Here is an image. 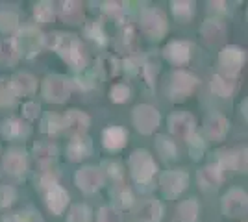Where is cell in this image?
<instances>
[{
	"mask_svg": "<svg viewBox=\"0 0 248 222\" xmlns=\"http://www.w3.org/2000/svg\"><path fill=\"white\" fill-rule=\"evenodd\" d=\"M60 17L63 22H69V24H78L83 21V8L80 2H62L60 4Z\"/></svg>",
	"mask_w": 248,
	"mask_h": 222,
	"instance_id": "29",
	"label": "cell"
},
{
	"mask_svg": "<svg viewBox=\"0 0 248 222\" xmlns=\"http://www.w3.org/2000/svg\"><path fill=\"white\" fill-rule=\"evenodd\" d=\"M124 69H126V73L130 74V76H135L141 71V63H139L137 58H126L124 59Z\"/></svg>",
	"mask_w": 248,
	"mask_h": 222,
	"instance_id": "50",
	"label": "cell"
},
{
	"mask_svg": "<svg viewBox=\"0 0 248 222\" xmlns=\"http://www.w3.org/2000/svg\"><path fill=\"white\" fill-rule=\"evenodd\" d=\"M237 89V80L232 78V76H224V74H215L211 78V91L215 95L222 96V98H228L235 93Z\"/></svg>",
	"mask_w": 248,
	"mask_h": 222,
	"instance_id": "28",
	"label": "cell"
},
{
	"mask_svg": "<svg viewBox=\"0 0 248 222\" xmlns=\"http://www.w3.org/2000/svg\"><path fill=\"white\" fill-rule=\"evenodd\" d=\"M189 152H191V158L198 161L200 158H204V152H206V143L202 141L200 135H193L189 141Z\"/></svg>",
	"mask_w": 248,
	"mask_h": 222,
	"instance_id": "45",
	"label": "cell"
},
{
	"mask_svg": "<svg viewBox=\"0 0 248 222\" xmlns=\"http://www.w3.org/2000/svg\"><path fill=\"white\" fill-rule=\"evenodd\" d=\"M170 10H172L176 21L189 22L193 19V13H195V4L191 0H174L170 4Z\"/></svg>",
	"mask_w": 248,
	"mask_h": 222,
	"instance_id": "30",
	"label": "cell"
},
{
	"mask_svg": "<svg viewBox=\"0 0 248 222\" xmlns=\"http://www.w3.org/2000/svg\"><path fill=\"white\" fill-rule=\"evenodd\" d=\"M0 132L6 139H11V141H19V139H24L30 135V126L28 122H24L21 118H6L0 126Z\"/></svg>",
	"mask_w": 248,
	"mask_h": 222,
	"instance_id": "22",
	"label": "cell"
},
{
	"mask_svg": "<svg viewBox=\"0 0 248 222\" xmlns=\"http://www.w3.org/2000/svg\"><path fill=\"white\" fill-rule=\"evenodd\" d=\"M245 63H247V52L241 46L230 44V46H224L218 54V65H220L224 76L235 78Z\"/></svg>",
	"mask_w": 248,
	"mask_h": 222,
	"instance_id": "6",
	"label": "cell"
},
{
	"mask_svg": "<svg viewBox=\"0 0 248 222\" xmlns=\"http://www.w3.org/2000/svg\"><path fill=\"white\" fill-rule=\"evenodd\" d=\"M102 11L106 13V15H108V17L115 19V21L124 22L126 8H124V4H121V2H104V4H102Z\"/></svg>",
	"mask_w": 248,
	"mask_h": 222,
	"instance_id": "42",
	"label": "cell"
},
{
	"mask_svg": "<svg viewBox=\"0 0 248 222\" xmlns=\"http://www.w3.org/2000/svg\"><path fill=\"white\" fill-rule=\"evenodd\" d=\"M217 163L222 170H235L247 172V148H233V150H220L217 152Z\"/></svg>",
	"mask_w": 248,
	"mask_h": 222,
	"instance_id": "12",
	"label": "cell"
},
{
	"mask_svg": "<svg viewBox=\"0 0 248 222\" xmlns=\"http://www.w3.org/2000/svg\"><path fill=\"white\" fill-rule=\"evenodd\" d=\"M85 37H89L96 44H106L108 43V37H106V32H104V26L100 21L85 24Z\"/></svg>",
	"mask_w": 248,
	"mask_h": 222,
	"instance_id": "37",
	"label": "cell"
},
{
	"mask_svg": "<svg viewBox=\"0 0 248 222\" xmlns=\"http://www.w3.org/2000/svg\"><path fill=\"white\" fill-rule=\"evenodd\" d=\"M96 222H121V213L117 211L115 207L106 206V207H102V209L98 211Z\"/></svg>",
	"mask_w": 248,
	"mask_h": 222,
	"instance_id": "47",
	"label": "cell"
},
{
	"mask_svg": "<svg viewBox=\"0 0 248 222\" xmlns=\"http://www.w3.org/2000/svg\"><path fill=\"white\" fill-rule=\"evenodd\" d=\"M130 96H132V91H130V87L126 84H115L111 87V91H109V98H111V102H115V104L128 102Z\"/></svg>",
	"mask_w": 248,
	"mask_h": 222,
	"instance_id": "43",
	"label": "cell"
},
{
	"mask_svg": "<svg viewBox=\"0 0 248 222\" xmlns=\"http://www.w3.org/2000/svg\"><path fill=\"white\" fill-rule=\"evenodd\" d=\"M41 113V107L37 102H26L24 106H22V115L26 117L28 120H33V118H37Z\"/></svg>",
	"mask_w": 248,
	"mask_h": 222,
	"instance_id": "49",
	"label": "cell"
},
{
	"mask_svg": "<svg viewBox=\"0 0 248 222\" xmlns=\"http://www.w3.org/2000/svg\"><path fill=\"white\" fill-rule=\"evenodd\" d=\"M10 85L13 89V93L19 96H26V95H33L35 93V87H37V82L35 78L28 73H17L13 78L10 80Z\"/></svg>",
	"mask_w": 248,
	"mask_h": 222,
	"instance_id": "25",
	"label": "cell"
},
{
	"mask_svg": "<svg viewBox=\"0 0 248 222\" xmlns=\"http://www.w3.org/2000/svg\"><path fill=\"white\" fill-rule=\"evenodd\" d=\"M41 192L45 194L48 209L54 215H62L65 211V207L69 206V192L63 189L62 185H58V183H52L48 187H45V189H41Z\"/></svg>",
	"mask_w": 248,
	"mask_h": 222,
	"instance_id": "15",
	"label": "cell"
},
{
	"mask_svg": "<svg viewBox=\"0 0 248 222\" xmlns=\"http://www.w3.org/2000/svg\"><path fill=\"white\" fill-rule=\"evenodd\" d=\"M2 222H31V221L28 219V215H24V213H15V215L4 217Z\"/></svg>",
	"mask_w": 248,
	"mask_h": 222,
	"instance_id": "51",
	"label": "cell"
},
{
	"mask_svg": "<svg viewBox=\"0 0 248 222\" xmlns=\"http://www.w3.org/2000/svg\"><path fill=\"white\" fill-rule=\"evenodd\" d=\"M74 181L83 192H96L104 185V174L96 167H83L76 172Z\"/></svg>",
	"mask_w": 248,
	"mask_h": 222,
	"instance_id": "13",
	"label": "cell"
},
{
	"mask_svg": "<svg viewBox=\"0 0 248 222\" xmlns=\"http://www.w3.org/2000/svg\"><path fill=\"white\" fill-rule=\"evenodd\" d=\"M63 124H65V130L73 137H80V135H85L87 128L91 124V118H89V115H85L83 111L71 109V111H67L63 115Z\"/></svg>",
	"mask_w": 248,
	"mask_h": 222,
	"instance_id": "16",
	"label": "cell"
},
{
	"mask_svg": "<svg viewBox=\"0 0 248 222\" xmlns=\"http://www.w3.org/2000/svg\"><path fill=\"white\" fill-rule=\"evenodd\" d=\"M247 207H248V196L243 189H230L222 196V213L226 217H232V219H237V217H243L247 215Z\"/></svg>",
	"mask_w": 248,
	"mask_h": 222,
	"instance_id": "11",
	"label": "cell"
},
{
	"mask_svg": "<svg viewBox=\"0 0 248 222\" xmlns=\"http://www.w3.org/2000/svg\"><path fill=\"white\" fill-rule=\"evenodd\" d=\"M15 98H17V95L13 93L10 82L2 78L0 80V106H11L15 102Z\"/></svg>",
	"mask_w": 248,
	"mask_h": 222,
	"instance_id": "44",
	"label": "cell"
},
{
	"mask_svg": "<svg viewBox=\"0 0 248 222\" xmlns=\"http://www.w3.org/2000/svg\"><path fill=\"white\" fill-rule=\"evenodd\" d=\"M54 15H56V11H54V6H52L50 2H39L33 8V17H35V21L41 22V24L52 22Z\"/></svg>",
	"mask_w": 248,
	"mask_h": 222,
	"instance_id": "39",
	"label": "cell"
},
{
	"mask_svg": "<svg viewBox=\"0 0 248 222\" xmlns=\"http://www.w3.org/2000/svg\"><path fill=\"white\" fill-rule=\"evenodd\" d=\"M141 71H143V74H145L146 84L152 87V85H154L155 76H157V73H159V63H157V59L152 58V56L145 58V61L141 63Z\"/></svg>",
	"mask_w": 248,
	"mask_h": 222,
	"instance_id": "40",
	"label": "cell"
},
{
	"mask_svg": "<svg viewBox=\"0 0 248 222\" xmlns=\"http://www.w3.org/2000/svg\"><path fill=\"white\" fill-rule=\"evenodd\" d=\"M19 28V15L11 10L0 11V32L11 33Z\"/></svg>",
	"mask_w": 248,
	"mask_h": 222,
	"instance_id": "35",
	"label": "cell"
},
{
	"mask_svg": "<svg viewBox=\"0 0 248 222\" xmlns=\"http://www.w3.org/2000/svg\"><path fill=\"white\" fill-rule=\"evenodd\" d=\"M104 167L108 169V174L111 176V180H115V181L123 180L124 172H123L121 163H117V161H106V163H104Z\"/></svg>",
	"mask_w": 248,
	"mask_h": 222,
	"instance_id": "48",
	"label": "cell"
},
{
	"mask_svg": "<svg viewBox=\"0 0 248 222\" xmlns=\"http://www.w3.org/2000/svg\"><path fill=\"white\" fill-rule=\"evenodd\" d=\"M159 185H161V191L165 192V196L176 198V196H180L187 189L189 176L184 170H167L159 178Z\"/></svg>",
	"mask_w": 248,
	"mask_h": 222,
	"instance_id": "10",
	"label": "cell"
},
{
	"mask_svg": "<svg viewBox=\"0 0 248 222\" xmlns=\"http://www.w3.org/2000/svg\"><path fill=\"white\" fill-rule=\"evenodd\" d=\"M132 120H134V126L137 128V132H141L143 135H150L157 130L159 122H161V117L154 106L141 104L134 109Z\"/></svg>",
	"mask_w": 248,
	"mask_h": 222,
	"instance_id": "8",
	"label": "cell"
},
{
	"mask_svg": "<svg viewBox=\"0 0 248 222\" xmlns=\"http://www.w3.org/2000/svg\"><path fill=\"white\" fill-rule=\"evenodd\" d=\"M33 156H35V161L41 169L48 170V167L58 158V148L52 143H39L33 147Z\"/></svg>",
	"mask_w": 248,
	"mask_h": 222,
	"instance_id": "27",
	"label": "cell"
},
{
	"mask_svg": "<svg viewBox=\"0 0 248 222\" xmlns=\"http://www.w3.org/2000/svg\"><path fill=\"white\" fill-rule=\"evenodd\" d=\"M93 213L89 209V206L85 204H76L71 207V211L67 215V222H91Z\"/></svg>",
	"mask_w": 248,
	"mask_h": 222,
	"instance_id": "38",
	"label": "cell"
},
{
	"mask_svg": "<svg viewBox=\"0 0 248 222\" xmlns=\"http://www.w3.org/2000/svg\"><path fill=\"white\" fill-rule=\"evenodd\" d=\"M98 71L102 73L104 78H113L119 74V61L111 56H104L98 59Z\"/></svg>",
	"mask_w": 248,
	"mask_h": 222,
	"instance_id": "41",
	"label": "cell"
},
{
	"mask_svg": "<svg viewBox=\"0 0 248 222\" xmlns=\"http://www.w3.org/2000/svg\"><path fill=\"white\" fill-rule=\"evenodd\" d=\"M228 128H230V122L226 117L220 113H211L204 122V132L211 141H222L226 137Z\"/></svg>",
	"mask_w": 248,
	"mask_h": 222,
	"instance_id": "18",
	"label": "cell"
},
{
	"mask_svg": "<svg viewBox=\"0 0 248 222\" xmlns=\"http://www.w3.org/2000/svg\"><path fill=\"white\" fill-rule=\"evenodd\" d=\"M128 132L121 126H109L102 132V145L109 152H119L126 147Z\"/></svg>",
	"mask_w": 248,
	"mask_h": 222,
	"instance_id": "19",
	"label": "cell"
},
{
	"mask_svg": "<svg viewBox=\"0 0 248 222\" xmlns=\"http://www.w3.org/2000/svg\"><path fill=\"white\" fill-rule=\"evenodd\" d=\"M43 37L45 35L35 26H26V28H22L21 32H19V35L13 41H15V46H17V52L26 56V58H33L45 46L43 44Z\"/></svg>",
	"mask_w": 248,
	"mask_h": 222,
	"instance_id": "7",
	"label": "cell"
},
{
	"mask_svg": "<svg viewBox=\"0 0 248 222\" xmlns=\"http://www.w3.org/2000/svg\"><path fill=\"white\" fill-rule=\"evenodd\" d=\"M43 96L46 102L63 104L71 96V82L63 76H58V74L46 76L43 82Z\"/></svg>",
	"mask_w": 248,
	"mask_h": 222,
	"instance_id": "5",
	"label": "cell"
},
{
	"mask_svg": "<svg viewBox=\"0 0 248 222\" xmlns=\"http://www.w3.org/2000/svg\"><path fill=\"white\" fill-rule=\"evenodd\" d=\"M17 200V191L11 185H0V207H10Z\"/></svg>",
	"mask_w": 248,
	"mask_h": 222,
	"instance_id": "46",
	"label": "cell"
},
{
	"mask_svg": "<svg viewBox=\"0 0 248 222\" xmlns=\"http://www.w3.org/2000/svg\"><path fill=\"white\" fill-rule=\"evenodd\" d=\"M19 58V52H17V46H15V41L13 39H6V41L0 43V61L6 65H13Z\"/></svg>",
	"mask_w": 248,
	"mask_h": 222,
	"instance_id": "36",
	"label": "cell"
},
{
	"mask_svg": "<svg viewBox=\"0 0 248 222\" xmlns=\"http://www.w3.org/2000/svg\"><path fill=\"white\" fill-rule=\"evenodd\" d=\"M65 130V124H63V117L56 115V113H48V115L43 117L41 120V132L48 133V135H56Z\"/></svg>",
	"mask_w": 248,
	"mask_h": 222,
	"instance_id": "32",
	"label": "cell"
},
{
	"mask_svg": "<svg viewBox=\"0 0 248 222\" xmlns=\"http://www.w3.org/2000/svg\"><path fill=\"white\" fill-rule=\"evenodd\" d=\"M198 85V78L187 71H174L167 85V95L172 102H182L191 95Z\"/></svg>",
	"mask_w": 248,
	"mask_h": 222,
	"instance_id": "3",
	"label": "cell"
},
{
	"mask_svg": "<svg viewBox=\"0 0 248 222\" xmlns=\"http://www.w3.org/2000/svg\"><path fill=\"white\" fill-rule=\"evenodd\" d=\"M155 150H157V154L163 159H167V161L176 159V154H178L176 145L167 137V135H157V137H155Z\"/></svg>",
	"mask_w": 248,
	"mask_h": 222,
	"instance_id": "33",
	"label": "cell"
},
{
	"mask_svg": "<svg viewBox=\"0 0 248 222\" xmlns=\"http://www.w3.org/2000/svg\"><path fill=\"white\" fill-rule=\"evenodd\" d=\"M2 167L11 176H22L28 170V158L22 148L11 147L2 159Z\"/></svg>",
	"mask_w": 248,
	"mask_h": 222,
	"instance_id": "14",
	"label": "cell"
},
{
	"mask_svg": "<svg viewBox=\"0 0 248 222\" xmlns=\"http://www.w3.org/2000/svg\"><path fill=\"white\" fill-rule=\"evenodd\" d=\"M141 28L145 35H148L152 41H159L161 37H165L167 28H169L165 13L155 8L145 10L141 13Z\"/></svg>",
	"mask_w": 248,
	"mask_h": 222,
	"instance_id": "4",
	"label": "cell"
},
{
	"mask_svg": "<svg viewBox=\"0 0 248 222\" xmlns=\"http://www.w3.org/2000/svg\"><path fill=\"white\" fill-rule=\"evenodd\" d=\"M93 154V143L87 135L73 137V141L67 147V158L71 161H82Z\"/></svg>",
	"mask_w": 248,
	"mask_h": 222,
	"instance_id": "21",
	"label": "cell"
},
{
	"mask_svg": "<svg viewBox=\"0 0 248 222\" xmlns=\"http://www.w3.org/2000/svg\"><path fill=\"white\" fill-rule=\"evenodd\" d=\"M169 130L170 133L178 139H184V141H191L193 135H197V120L191 113H172L169 117Z\"/></svg>",
	"mask_w": 248,
	"mask_h": 222,
	"instance_id": "9",
	"label": "cell"
},
{
	"mask_svg": "<svg viewBox=\"0 0 248 222\" xmlns=\"http://www.w3.org/2000/svg\"><path fill=\"white\" fill-rule=\"evenodd\" d=\"M111 196L115 200V206L121 209H130L134 206V192L128 189L126 185H117L111 191Z\"/></svg>",
	"mask_w": 248,
	"mask_h": 222,
	"instance_id": "31",
	"label": "cell"
},
{
	"mask_svg": "<svg viewBox=\"0 0 248 222\" xmlns=\"http://www.w3.org/2000/svg\"><path fill=\"white\" fill-rule=\"evenodd\" d=\"M43 44L46 48H52L62 56L65 63H69L76 71H83V67L87 63L85 59V52H83L82 41L73 35V33H63V32H54L43 37Z\"/></svg>",
	"mask_w": 248,
	"mask_h": 222,
	"instance_id": "1",
	"label": "cell"
},
{
	"mask_svg": "<svg viewBox=\"0 0 248 222\" xmlns=\"http://www.w3.org/2000/svg\"><path fill=\"white\" fill-rule=\"evenodd\" d=\"M135 215L141 222H159L163 217V206L157 200H145L141 202Z\"/></svg>",
	"mask_w": 248,
	"mask_h": 222,
	"instance_id": "26",
	"label": "cell"
},
{
	"mask_svg": "<svg viewBox=\"0 0 248 222\" xmlns=\"http://www.w3.org/2000/svg\"><path fill=\"white\" fill-rule=\"evenodd\" d=\"M130 170H132V176L134 180L141 185H152V180H154V174L157 167H155L154 158L146 152V150H135L134 154L130 156Z\"/></svg>",
	"mask_w": 248,
	"mask_h": 222,
	"instance_id": "2",
	"label": "cell"
},
{
	"mask_svg": "<svg viewBox=\"0 0 248 222\" xmlns=\"http://www.w3.org/2000/svg\"><path fill=\"white\" fill-rule=\"evenodd\" d=\"M222 181H224V170L217 163H211L202 170H198V183L202 185V189H218Z\"/></svg>",
	"mask_w": 248,
	"mask_h": 222,
	"instance_id": "20",
	"label": "cell"
},
{
	"mask_svg": "<svg viewBox=\"0 0 248 222\" xmlns=\"http://www.w3.org/2000/svg\"><path fill=\"white\" fill-rule=\"evenodd\" d=\"M117 50L128 54L137 50V33H135V28L132 24L124 22L123 26H121L119 35H117Z\"/></svg>",
	"mask_w": 248,
	"mask_h": 222,
	"instance_id": "24",
	"label": "cell"
},
{
	"mask_svg": "<svg viewBox=\"0 0 248 222\" xmlns=\"http://www.w3.org/2000/svg\"><path fill=\"white\" fill-rule=\"evenodd\" d=\"M198 211H200V207H198V202L197 200H184L180 206H178V217L182 219V221L186 222H195L198 219Z\"/></svg>",
	"mask_w": 248,
	"mask_h": 222,
	"instance_id": "34",
	"label": "cell"
},
{
	"mask_svg": "<svg viewBox=\"0 0 248 222\" xmlns=\"http://www.w3.org/2000/svg\"><path fill=\"white\" fill-rule=\"evenodd\" d=\"M200 33H202V37L209 44H218L220 41H224V37H226V26H224V22L217 21V19H207L202 24Z\"/></svg>",
	"mask_w": 248,
	"mask_h": 222,
	"instance_id": "23",
	"label": "cell"
},
{
	"mask_svg": "<svg viewBox=\"0 0 248 222\" xmlns=\"http://www.w3.org/2000/svg\"><path fill=\"white\" fill-rule=\"evenodd\" d=\"M163 56L172 65H186L191 59V43L170 41L163 48Z\"/></svg>",
	"mask_w": 248,
	"mask_h": 222,
	"instance_id": "17",
	"label": "cell"
}]
</instances>
